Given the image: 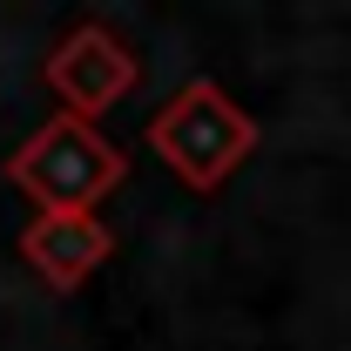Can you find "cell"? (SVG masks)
Returning <instances> with one entry per match:
<instances>
[{
    "label": "cell",
    "instance_id": "277c9868",
    "mask_svg": "<svg viewBox=\"0 0 351 351\" xmlns=\"http://www.w3.org/2000/svg\"><path fill=\"white\" fill-rule=\"evenodd\" d=\"M115 230L95 210H61V217H34L21 230V263L41 277L47 291H82L88 277L108 263Z\"/></svg>",
    "mask_w": 351,
    "mask_h": 351
},
{
    "label": "cell",
    "instance_id": "7a4b0ae2",
    "mask_svg": "<svg viewBox=\"0 0 351 351\" xmlns=\"http://www.w3.org/2000/svg\"><path fill=\"white\" fill-rule=\"evenodd\" d=\"M122 176H129V156L95 129V122H75V115H47L41 129L7 156V182L41 217L95 210L108 189H122Z\"/></svg>",
    "mask_w": 351,
    "mask_h": 351
},
{
    "label": "cell",
    "instance_id": "6da1fadb",
    "mask_svg": "<svg viewBox=\"0 0 351 351\" xmlns=\"http://www.w3.org/2000/svg\"><path fill=\"white\" fill-rule=\"evenodd\" d=\"M142 142L162 156V169H169L182 189L210 196V189H223L230 176L257 156V115L237 108L217 82H189L149 115Z\"/></svg>",
    "mask_w": 351,
    "mask_h": 351
},
{
    "label": "cell",
    "instance_id": "3957f363",
    "mask_svg": "<svg viewBox=\"0 0 351 351\" xmlns=\"http://www.w3.org/2000/svg\"><path fill=\"white\" fill-rule=\"evenodd\" d=\"M135 82H142L135 47L108 34L101 21H75L47 54V88L61 95V115H75V122H101Z\"/></svg>",
    "mask_w": 351,
    "mask_h": 351
}]
</instances>
